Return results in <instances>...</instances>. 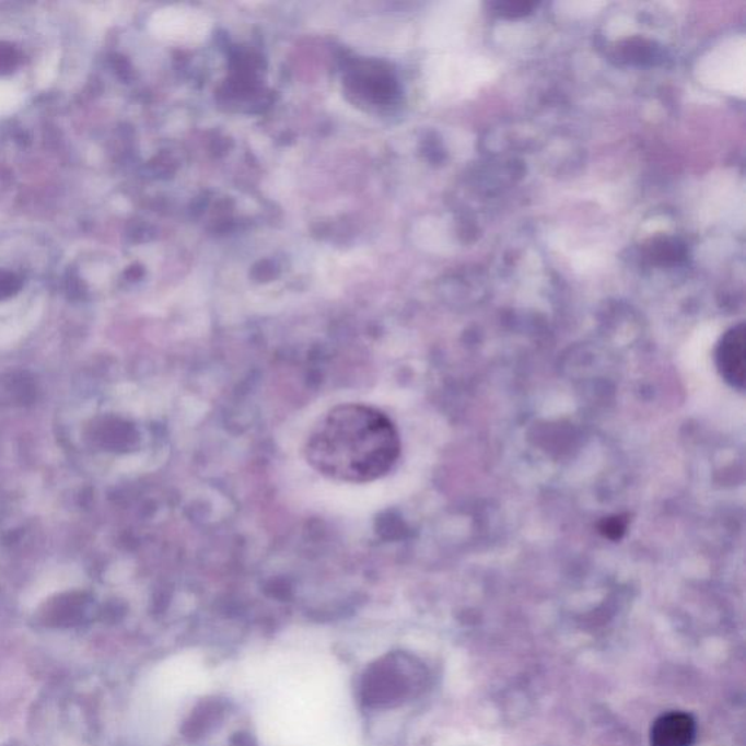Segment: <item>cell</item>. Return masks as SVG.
I'll list each match as a JSON object with an SVG mask.
<instances>
[{"mask_svg": "<svg viewBox=\"0 0 746 746\" xmlns=\"http://www.w3.org/2000/svg\"><path fill=\"white\" fill-rule=\"evenodd\" d=\"M407 691L404 675L398 674L393 666L377 665L365 677L362 697L368 706H388L403 699Z\"/></svg>", "mask_w": 746, "mask_h": 746, "instance_id": "3", "label": "cell"}, {"mask_svg": "<svg viewBox=\"0 0 746 746\" xmlns=\"http://www.w3.org/2000/svg\"><path fill=\"white\" fill-rule=\"evenodd\" d=\"M716 366L723 380L739 391L745 389L746 380V335L743 324L731 328L716 349Z\"/></svg>", "mask_w": 746, "mask_h": 746, "instance_id": "2", "label": "cell"}, {"mask_svg": "<svg viewBox=\"0 0 746 746\" xmlns=\"http://www.w3.org/2000/svg\"><path fill=\"white\" fill-rule=\"evenodd\" d=\"M221 709H219L218 703H214V701L201 704L187 723V736L197 738V736L206 734V732L209 731V727L213 726L214 722L221 716Z\"/></svg>", "mask_w": 746, "mask_h": 746, "instance_id": "5", "label": "cell"}, {"mask_svg": "<svg viewBox=\"0 0 746 746\" xmlns=\"http://www.w3.org/2000/svg\"><path fill=\"white\" fill-rule=\"evenodd\" d=\"M401 442L389 417L366 404H341L315 423L306 439L311 467L330 480L371 482L397 464Z\"/></svg>", "mask_w": 746, "mask_h": 746, "instance_id": "1", "label": "cell"}, {"mask_svg": "<svg viewBox=\"0 0 746 746\" xmlns=\"http://www.w3.org/2000/svg\"><path fill=\"white\" fill-rule=\"evenodd\" d=\"M533 7H534L533 3H522V2L502 3L499 7V11L506 13V15L517 16V15H524V13L531 11V8H533Z\"/></svg>", "mask_w": 746, "mask_h": 746, "instance_id": "8", "label": "cell"}, {"mask_svg": "<svg viewBox=\"0 0 746 746\" xmlns=\"http://www.w3.org/2000/svg\"><path fill=\"white\" fill-rule=\"evenodd\" d=\"M20 92L8 82H0V114L11 112L20 103Z\"/></svg>", "mask_w": 746, "mask_h": 746, "instance_id": "7", "label": "cell"}, {"mask_svg": "<svg viewBox=\"0 0 746 746\" xmlns=\"http://www.w3.org/2000/svg\"><path fill=\"white\" fill-rule=\"evenodd\" d=\"M695 738V719L683 712L662 714L651 731L652 746H691Z\"/></svg>", "mask_w": 746, "mask_h": 746, "instance_id": "4", "label": "cell"}, {"mask_svg": "<svg viewBox=\"0 0 746 746\" xmlns=\"http://www.w3.org/2000/svg\"><path fill=\"white\" fill-rule=\"evenodd\" d=\"M627 529V520L622 516L607 517L601 522L599 531L604 537L609 539H620Z\"/></svg>", "mask_w": 746, "mask_h": 746, "instance_id": "6", "label": "cell"}]
</instances>
